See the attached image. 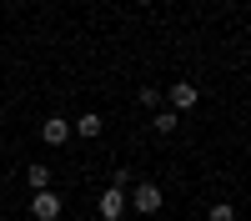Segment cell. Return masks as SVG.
Listing matches in <instances>:
<instances>
[{"label":"cell","mask_w":251,"mask_h":221,"mask_svg":"<svg viewBox=\"0 0 251 221\" xmlns=\"http://www.w3.org/2000/svg\"><path fill=\"white\" fill-rule=\"evenodd\" d=\"M126 206H131L136 216H156V211H161V186H151V181H136L131 196H126Z\"/></svg>","instance_id":"1"},{"label":"cell","mask_w":251,"mask_h":221,"mask_svg":"<svg viewBox=\"0 0 251 221\" xmlns=\"http://www.w3.org/2000/svg\"><path fill=\"white\" fill-rule=\"evenodd\" d=\"M161 100H171V111L181 116V111H196V100H201V91L191 86V80H176L171 91H161Z\"/></svg>","instance_id":"2"},{"label":"cell","mask_w":251,"mask_h":221,"mask_svg":"<svg viewBox=\"0 0 251 221\" xmlns=\"http://www.w3.org/2000/svg\"><path fill=\"white\" fill-rule=\"evenodd\" d=\"M30 216H35V221H55V216H60V196H55V191H35V196H30Z\"/></svg>","instance_id":"3"},{"label":"cell","mask_w":251,"mask_h":221,"mask_svg":"<svg viewBox=\"0 0 251 221\" xmlns=\"http://www.w3.org/2000/svg\"><path fill=\"white\" fill-rule=\"evenodd\" d=\"M121 216H126V191L106 186L100 191V221H121Z\"/></svg>","instance_id":"4"},{"label":"cell","mask_w":251,"mask_h":221,"mask_svg":"<svg viewBox=\"0 0 251 221\" xmlns=\"http://www.w3.org/2000/svg\"><path fill=\"white\" fill-rule=\"evenodd\" d=\"M40 141H46V146H66V141H71V121L66 116H50L46 126H40Z\"/></svg>","instance_id":"5"},{"label":"cell","mask_w":251,"mask_h":221,"mask_svg":"<svg viewBox=\"0 0 251 221\" xmlns=\"http://www.w3.org/2000/svg\"><path fill=\"white\" fill-rule=\"evenodd\" d=\"M50 181H55V171L46 166V161H30V166H25V186L30 191H50Z\"/></svg>","instance_id":"6"},{"label":"cell","mask_w":251,"mask_h":221,"mask_svg":"<svg viewBox=\"0 0 251 221\" xmlns=\"http://www.w3.org/2000/svg\"><path fill=\"white\" fill-rule=\"evenodd\" d=\"M71 136H100V116H96V111H86V116L71 126Z\"/></svg>","instance_id":"7"},{"label":"cell","mask_w":251,"mask_h":221,"mask_svg":"<svg viewBox=\"0 0 251 221\" xmlns=\"http://www.w3.org/2000/svg\"><path fill=\"white\" fill-rule=\"evenodd\" d=\"M111 186H116V191H131V186H136V171L116 166V171H111Z\"/></svg>","instance_id":"8"},{"label":"cell","mask_w":251,"mask_h":221,"mask_svg":"<svg viewBox=\"0 0 251 221\" xmlns=\"http://www.w3.org/2000/svg\"><path fill=\"white\" fill-rule=\"evenodd\" d=\"M206 221H236V206H231V201H216V206L206 211Z\"/></svg>","instance_id":"9"},{"label":"cell","mask_w":251,"mask_h":221,"mask_svg":"<svg viewBox=\"0 0 251 221\" xmlns=\"http://www.w3.org/2000/svg\"><path fill=\"white\" fill-rule=\"evenodd\" d=\"M176 121H181L176 111H156V131H161V136H166V131H176Z\"/></svg>","instance_id":"10"},{"label":"cell","mask_w":251,"mask_h":221,"mask_svg":"<svg viewBox=\"0 0 251 221\" xmlns=\"http://www.w3.org/2000/svg\"><path fill=\"white\" fill-rule=\"evenodd\" d=\"M141 106L156 111V106H161V91H156V86H141Z\"/></svg>","instance_id":"11"},{"label":"cell","mask_w":251,"mask_h":221,"mask_svg":"<svg viewBox=\"0 0 251 221\" xmlns=\"http://www.w3.org/2000/svg\"><path fill=\"white\" fill-rule=\"evenodd\" d=\"M136 5H156V0H136Z\"/></svg>","instance_id":"12"},{"label":"cell","mask_w":251,"mask_h":221,"mask_svg":"<svg viewBox=\"0 0 251 221\" xmlns=\"http://www.w3.org/2000/svg\"><path fill=\"white\" fill-rule=\"evenodd\" d=\"M0 121H5V111H0Z\"/></svg>","instance_id":"13"}]
</instances>
